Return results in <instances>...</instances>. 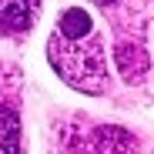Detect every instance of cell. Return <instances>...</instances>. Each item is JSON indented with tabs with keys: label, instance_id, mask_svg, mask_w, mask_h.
<instances>
[{
	"label": "cell",
	"instance_id": "obj_1",
	"mask_svg": "<svg viewBox=\"0 0 154 154\" xmlns=\"http://www.w3.org/2000/svg\"><path fill=\"white\" fill-rule=\"evenodd\" d=\"M47 57L64 81L84 94H100L107 87V64H104V40L97 34L87 37H60L47 40Z\"/></svg>",
	"mask_w": 154,
	"mask_h": 154
},
{
	"label": "cell",
	"instance_id": "obj_2",
	"mask_svg": "<svg viewBox=\"0 0 154 154\" xmlns=\"http://www.w3.org/2000/svg\"><path fill=\"white\" fill-rule=\"evenodd\" d=\"M64 154H137V141L114 124L94 131H70V144L60 147Z\"/></svg>",
	"mask_w": 154,
	"mask_h": 154
},
{
	"label": "cell",
	"instance_id": "obj_3",
	"mask_svg": "<svg viewBox=\"0 0 154 154\" xmlns=\"http://www.w3.org/2000/svg\"><path fill=\"white\" fill-rule=\"evenodd\" d=\"M40 10V0H0V34H23Z\"/></svg>",
	"mask_w": 154,
	"mask_h": 154
},
{
	"label": "cell",
	"instance_id": "obj_4",
	"mask_svg": "<svg viewBox=\"0 0 154 154\" xmlns=\"http://www.w3.org/2000/svg\"><path fill=\"white\" fill-rule=\"evenodd\" d=\"M117 67H121V74H124L127 84H131V81H134V84L144 81V74H147V50L137 47V44L121 40V44H117Z\"/></svg>",
	"mask_w": 154,
	"mask_h": 154
},
{
	"label": "cell",
	"instance_id": "obj_5",
	"mask_svg": "<svg viewBox=\"0 0 154 154\" xmlns=\"http://www.w3.org/2000/svg\"><path fill=\"white\" fill-rule=\"evenodd\" d=\"M0 154H23L20 144V121L10 104H0Z\"/></svg>",
	"mask_w": 154,
	"mask_h": 154
},
{
	"label": "cell",
	"instance_id": "obj_6",
	"mask_svg": "<svg viewBox=\"0 0 154 154\" xmlns=\"http://www.w3.org/2000/svg\"><path fill=\"white\" fill-rule=\"evenodd\" d=\"M54 34H60V37H87V34H94V20H91V14H87V10L70 7V10H64V14H60L57 30H54Z\"/></svg>",
	"mask_w": 154,
	"mask_h": 154
},
{
	"label": "cell",
	"instance_id": "obj_7",
	"mask_svg": "<svg viewBox=\"0 0 154 154\" xmlns=\"http://www.w3.org/2000/svg\"><path fill=\"white\" fill-rule=\"evenodd\" d=\"M97 4H100V7H114L117 0H97Z\"/></svg>",
	"mask_w": 154,
	"mask_h": 154
}]
</instances>
